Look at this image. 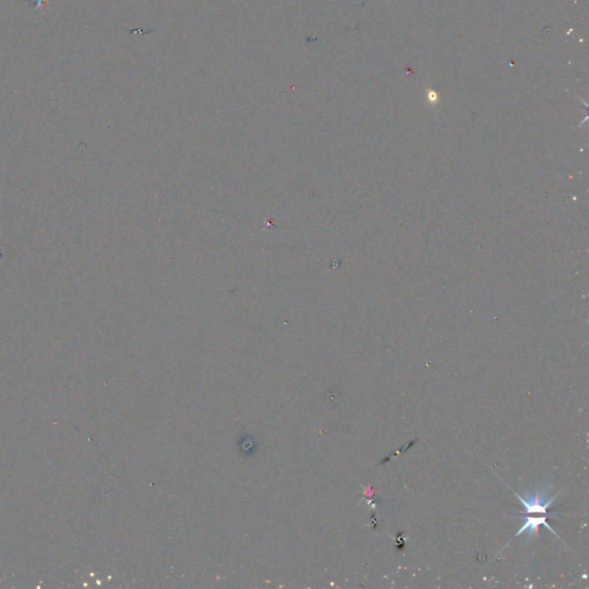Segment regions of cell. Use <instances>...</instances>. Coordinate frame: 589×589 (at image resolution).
<instances>
[{"instance_id":"cell-1","label":"cell","mask_w":589,"mask_h":589,"mask_svg":"<svg viewBox=\"0 0 589 589\" xmlns=\"http://www.w3.org/2000/svg\"><path fill=\"white\" fill-rule=\"evenodd\" d=\"M516 496L520 502L523 503L524 510L526 511L527 515H534L532 518H541L540 516L547 518L548 509L555 499L554 497L552 499L546 501V497H547V493L546 492L535 493L533 495H527L525 499L518 494H516Z\"/></svg>"}]
</instances>
